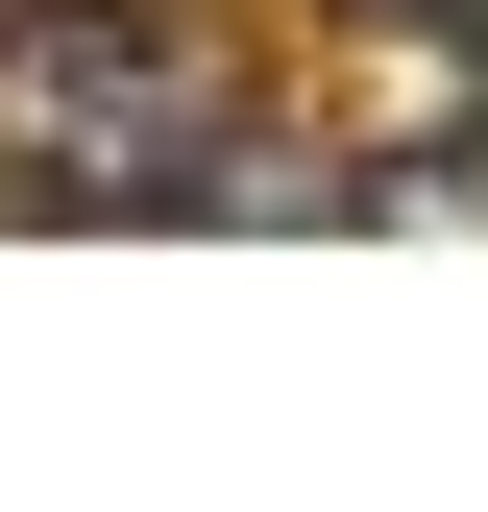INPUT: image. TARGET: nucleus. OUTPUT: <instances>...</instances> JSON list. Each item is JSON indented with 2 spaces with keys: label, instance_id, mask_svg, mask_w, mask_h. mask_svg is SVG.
Masks as SVG:
<instances>
[{
  "label": "nucleus",
  "instance_id": "1",
  "mask_svg": "<svg viewBox=\"0 0 488 512\" xmlns=\"http://www.w3.org/2000/svg\"><path fill=\"white\" fill-rule=\"evenodd\" d=\"M0 98H25V171H49V196H220V74L171 25H122V0L49 25Z\"/></svg>",
  "mask_w": 488,
  "mask_h": 512
}]
</instances>
